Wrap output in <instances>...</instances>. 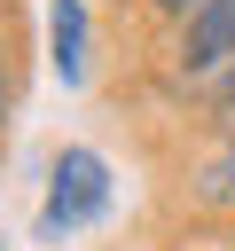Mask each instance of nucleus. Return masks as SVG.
Masks as SVG:
<instances>
[{
    "label": "nucleus",
    "instance_id": "obj_8",
    "mask_svg": "<svg viewBox=\"0 0 235 251\" xmlns=\"http://www.w3.org/2000/svg\"><path fill=\"white\" fill-rule=\"evenodd\" d=\"M0 251H16V243H8V235H0Z\"/></svg>",
    "mask_w": 235,
    "mask_h": 251
},
{
    "label": "nucleus",
    "instance_id": "obj_3",
    "mask_svg": "<svg viewBox=\"0 0 235 251\" xmlns=\"http://www.w3.org/2000/svg\"><path fill=\"white\" fill-rule=\"evenodd\" d=\"M86 0H47V63L63 86H86Z\"/></svg>",
    "mask_w": 235,
    "mask_h": 251
},
{
    "label": "nucleus",
    "instance_id": "obj_5",
    "mask_svg": "<svg viewBox=\"0 0 235 251\" xmlns=\"http://www.w3.org/2000/svg\"><path fill=\"white\" fill-rule=\"evenodd\" d=\"M8 126H16V31L0 24V141H8Z\"/></svg>",
    "mask_w": 235,
    "mask_h": 251
},
{
    "label": "nucleus",
    "instance_id": "obj_6",
    "mask_svg": "<svg viewBox=\"0 0 235 251\" xmlns=\"http://www.w3.org/2000/svg\"><path fill=\"white\" fill-rule=\"evenodd\" d=\"M133 8H141L149 24H164V31H180V24H188V16L204 8V0H133Z\"/></svg>",
    "mask_w": 235,
    "mask_h": 251
},
{
    "label": "nucleus",
    "instance_id": "obj_4",
    "mask_svg": "<svg viewBox=\"0 0 235 251\" xmlns=\"http://www.w3.org/2000/svg\"><path fill=\"white\" fill-rule=\"evenodd\" d=\"M188 204L196 212H212V220H235V133L188 173Z\"/></svg>",
    "mask_w": 235,
    "mask_h": 251
},
{
    "label": "nucleus",
    "instance_id": "obj_7",
    "mask_svg": "<svg viewBox=\"0 0 235 251\" xmlns=\"http://www.w3.org/2000/svg\"><path fill=\"white\" fill-rule=\"evenodd\" d=\"M204 102H212V110H227V102H235V63H227V71H219V78L204 86Z\"/></svg>",
    "mask_w": 235,
    "mask_h": 251
},
{
    "label": "nucleus",
    "instance_id": "obj_1",
    "mask_svg": "<svg viewBox=\"0 0 235 251\" xmlns=\"http://www.w3.org/2000/svg\"><path fill=\"white\" fill-rule=\"evenodd\" d=\"M110 204H118V173H110V157L86 149V141H63L55 165H47V196H39V243L86 235Z\"/></svg>",
    "mask_w": 235,
    "mask_h": 251
},
{
    "label": "nucleus",
    "instance_id": "obj_2",
    "mask_svg": "<svg viewBox=\"0 0 235 251\" xmlns=\"http://www.w3.org/2000/svg\"><path fill=\"white\" fill-rule=\"evenodd\" d=\"M235 63V0H204L172 39H164V71H172V86H212L219 71Z\"/></svg>",
    "mask_w": 235,
    "mask_h": 251
}]
</instances>
